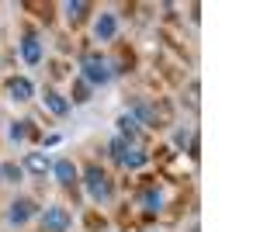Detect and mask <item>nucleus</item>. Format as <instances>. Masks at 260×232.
<instances>
[{"label": "nucleus", "instance_id": "423d86ee", "mask_svg": "<svg viewBox=\"0 0 260 232\" xmlns=\"http://www.w3.org/2000/svg\"><path fill=\"white\" fill-rule=\"evenodd\" d=\"M7 97H11V101H18V104L31 101V97H35L31 80H28V77H11V80H7Z\"/></svg>", "mask_w": 260, "mask_h": 232}, {"label": "nucleus", "instance_id": "a211bd4d", "mask_svg": "<svg viewBox=\"0 0 260 232\" xmlns=\"http://www.w3.org/2000/svg\"><path fill=\"white\" fill-rule=\"evenodd\" d=\"M142 205H146L149 212H160V205H163V194H160V191H146V194H142Z\"/></svg>", "mask_w": 260, "mask_h": 232}, {"label": "nucleus", "instance_id": "7ed1b4c3", "mask_svg": "<svg viewBox=\"0 0 260 232\" xmlns=\"http://www.w3.org/2000/svg\"><path fill=\"white\" fill-rule=\"evenodd\" d=\"M108 149H111V156L118 159V163L125 167V170H139V167H146V163H149V156L142 153L139 146L125 142L121 136H115V139H111V146H108Z\"/></svg>", "mask_w": 260, "mask_h": 232}, {"label": "nucleus", "instance_id": "f257e3e1", "mask_svg": "<svg viewBox=\"0 0 260 232\" xmlns=\"http://www.w3.org/2000/svg\"><path fill=\"white\" fill-rule=\"evenodd\" d=\"M111 77H115V70H111V62H108L104 56L87 52V56L80 59V80L87 83V87H108Z\"/></svg>", "mask_w": 260, "mask_h": 232}, {"label": "nucleus", "instance_id": "0eeeda50", "mask_svg": "<svg viewBox=\"0 0 260 232\" xmlns=\"http://www.w3.org/2000/svg\"><path fill=\"white\" fill-rule=\"evenodd\" d=\"M52 177L59 180L62 187H73V184L80 180V170L73 167V159H56V163H52Z\"/></svg>", "mask_w": 260, "mask_h": 232}, {"label": "nucleus", "instance_id": "20e7f679", "mask_svg": "<svg viewBox=\"0 0 260 232\" xmlns=\"http://www.w3.org/2000/svg\"><path fill=\"white\" fill-rule=\"evenodd\" d=\"M39 222H42V229H45V232H70V229H73V215H70V208H62V205H49V208H42Z\"/></svg>", "mask_w": 260, "mask_h": 232}, {"label": "nucleus", "instance_id": "dca6fc26", "mask_svg": "<svg viewBox=\"0 0 260 232\" xmlns=\"http://www.w3.org/2000/svg\"><path fill=\"white\" fill-rule=\"evenodd\" d=\"M28 125H31V121H14V125H11V132H7V139H11V142H24Z\"/></svg>", "mask_w": 260, "mask_h": 232}, {"label": "nucleus", "instance_id": "2eb2a0df", "mask_svg": "<svg viewBox=\"0 0 260 232\" xmlns=\"http://www.w3.org/2000/svg\"><path fill=\"white\" fill-rule=\"evenodd\" d=\"M0 177H4L7 184H18L21 177H24V170H21L18 163H0Z\"/></svg>", "mask_w": 260, "mask_h": 232}, {"label": "nucleus", "instance_id": "1a4fd4ad", "mask_svg": "<svg viewBox=\"0 0 260 232\" xmlns=\"http://www.w3.org/2000/svg\"><path fill=\"white\" fill-rule=\"evenodd\" d=\"M94 35H98V42H111L115 35H118V18L104 11V14L98 18V24H94Z\"/></svg>", "mask_w": 260, "mask_h": 232}, {"label": "nucleus", "instance_id": "ddd939ff", "mask_svg": "<svg viewBox=\"0 0 260 232\" xmlns=\"http://www.w3.org/2000/svg\"><path fill=\"white\" fill-rule=\"evenodd\" d=\"M118 136L125 139V142H132V146H136V139H139V121H136L132 115H121L118 118Z\"/></svg>", "mask_w": 260, "mask_h": 232}, {"label": "nucleus", "instance_id": "f8f14e48", "mask_svg": "<svg viewBox=\"0 0 260 232\" xmlns=\"http://www.w3.org/2000/svg\"><path fill=\"white\" fill-rule=\"evenodd\" d=\"M42 104H45L56 118H62L66 111H70V101H66L62 94H56V90H49V87H45V94H42Z\"/></svg>", "mask_w": 260, "mask_h": 232}, {"label": "nucleus", "instance_id": "4468645a", "mask_svg": "<svg viewBox=\"0 0 260 232\" xmlns=\"http://www.w3.org/2000/svg\"><path fill=\"white\" fill-rule=\"evenodd\" d=\"M87 11H90L87 0H70V4H66V18H70V24H80V21L87 18Z\"/></svg>", "mask_w": 260, "mask_h": 232}, {"label": "nucleus", "instance_id": "9d476101", "mask_svg": "<svg viewBox=\"0 0 260 232\" xmlns=\"http://www.w3.org/2000/svg\"><path fill=\"white\" fill-rule=\"evenodd\" d=\"M128 115L136 118V121H142V125H153V128H156V121H160L156 108H153L149 101H132V111H128Z\"/></svg>", "mask_w": 260, "mask_h": 232}, {"label": "nucleus", "instance_id": "6e6552de", "mask_svg": "<svg viewBox=\"0 0 260 232\" xmlns=\"http://www.w3.org/2000/svg\"><path fill=\"white\" fill-rule=\"evenodd\" d=\"M21 59H24L28 66H39V62H42V39H39V35L28 31V35L21 39Z\"/></svg>", "mask_w": 260, "mask_h": 232}, {"label": "nucleus", "instance_id": "f03ea898", "mask_svg": "<svg viewBox=\"0 0 260 232\" xmlns=\"http://www.w3.org/2000/svg\"><path fill=\"white\" fill-rule=\"evenodd\" d=\"M83 187H87V194H90V201H111V194H115V187H111V177L101 170L98 163H90L87 170H83Z\"/></svg>", "mask_w": 260, "mask_h": 232}, {"label": "nucleus", "instance_id": "39448f33", "mask_svg": "<svg viewBox=\"0 0 260 232\" xmlns=\"http://www.w3.org/2000/svg\"><path fill=\"white\" fill-rule=\"evenodd\" d=\"M35 212H39V208H35L31 197H18V201H11V208H7V222H11V225H24Z\"/></svg>", "mask_w": 260, "mask_h": 232}, {"label": "nucleus", "instance_id": "9b49d317", "mask_svg": "<svg viewBox=\"0 0 260 232\" xmlns=\"http://www.w3.org/2000/svg\"><path fill=\"white\" fill-rule=\"evenodd\" d=\"M21 170H28V174H35V177H45L49 170H52V159H49L45 153H28Z\"/></svg>", "mask_w": 260, "mask_h": 232}, {"label": "nucleus", "instance_id": "6ab92c4d", "mask_svg": "<svg viewBox=\"0 0 260 232\" xmlns=\"http://www.w3.org/2000/svg\"><path fill=\"white\" fill-rule=\"evenodd\" d=\"M174 142H177V146H191V142H194V136H191L187 128H177V132H174Z\"/></svg>", "mask_w": 260, "mask_h": 232}, {"label": "nucleus", "instance_id": "f3484780", "mask_svg": "<svg viewBox=\"0 0 260 232\" xmlns=\"http://www.w3.org/2000/svg\"><path fill=\"white\" fill-rule=\"evenodd\" d=\"M87 101H90V87L83 80H77L73 83V104H87Z\"/></svg>", "mask_w": 260, "mask_h": 232}]
</instances>
